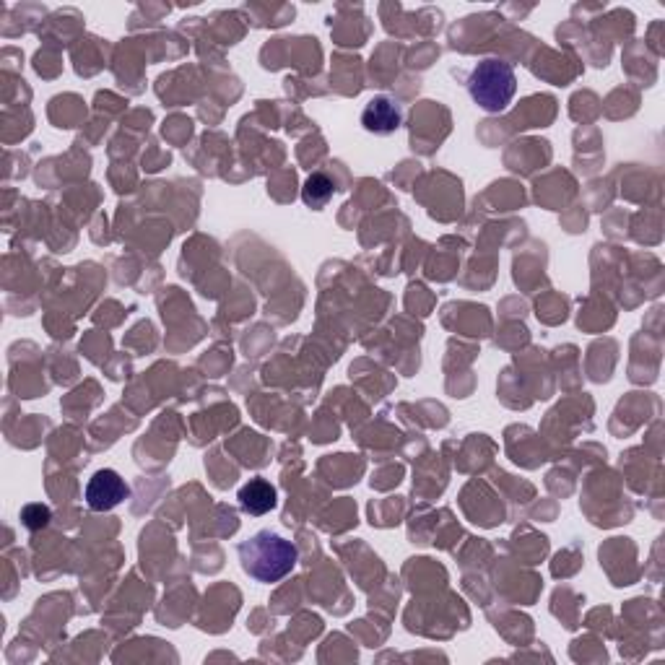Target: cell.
Segmentation results:
<instances>
[{
    "instance_id": "52a82bcc",
    "label": "cell",
    "mask_w": 665,
    "mask_h": 665,
    "mask_svg": "<svg viewBox=\"0 0 665 665\" xmlns=\"http://www.w3.org/2000/svg\"><path fill=\"white\" fill-rule=\"evenodd\" d=\"M21 520H24L29 530L45 528L50 523V507H45V504H26L24 510H21Z\"/></svg>"
},
{
    "instance_id": "277c9868",
    "label": "cell",
    "mask_w": 665,
    "mask_h": 665,
    "mask_svg": "<svg viewBox=\"0 0 665 665\" xmlns=\"http://www.w3.org/2000/svg\"><path fill=\"white\" fill-rule=\"evenodd\" d=\"M403 115L401 107L388 97H375L369 99L367 107L362 112V125L364 130L375 133V136H390L395 130L401 128Z\"/></svg>"
},
{
    "instance_id": "3957f363",
    "label": "cell",
    "mask_w": 665,
    "mask_h": 665,
    "mask_svg": "<svg viewBox=\"0 0 665 665\" xmlns=\"http://www.w3.org/2000/svg\"><path fill=\"white\" fill-rule=\"evenodd\" d=\"M130 497V486L112 468H102L86 484V504L94 512H110Z\"/></svg>"
},
{
    "instance_id": "8992f818",
    "label": "cell",
    "mask_w": 665,
    "mask_h": 665,
    "mask_svg": "<svg viewBox=\"0 0 665 665\" xmlns=\"http://www.w3.org/2000/svg\"><path fill=\"white\" fill-rule=\"evenodd\" d=\"M333 193H336L333 180H330L328 175H323V172H315V175H310L307 177V182H304L302 201L310 208H317V211H320V208L328 206Z\"/></svg>"
},
{
    "instance_id": "7a4b0ae2",
    "label": "cell",
    "mask_w": 665,
    "mask_h": 665,
    "mask_svg": "<svg viewBox=\"0 0 665 665\" xmlns=\"http://www.w3.org/2000/svg\"><path fill=\"white\" fill-rule=\"evenodd\" d=\"M468 91L473 102L486 112H504L517 91V78L510 63L499 58H486L476 65L468 78Z\"/></svg>"
},
{
    "instance_id": "5b68a950",
    "label": "cell",
    "mask_w": 665,
    "mask_h": 665,
    "mask_svg": "<svg viewBox=\"0 0 665 665\" xmlns=\"http://www.w3.org/2000/svg\"><path fill=\"white\" fill-rule=\"evenodd\" d=\"M237 499H239V507H242V510L252 517L268 515V512H271L273 507L278 504L276 486H273L271 481H265V478H252L250 484H245L242 489H239Z\"/></svg>"
},
{
    "instance_id": "6da1fadb",
    "label": "cell",
    "mask_w": 665,
    "mask_h": 665,
    "mask_svg": "<svg viewBox=\"0 0 665 665\" xmlns=\"http://www.w3.org/2000/svg\"><path fill=\"white\" fill-rule=\"evenodd\" d=\"M299 551L284 536L271 533V530H260L245 543H239V562L242 569L252 580L258 582H278L289 575L291 569L297 567Z\"/></svg>"
}]
</instances>
